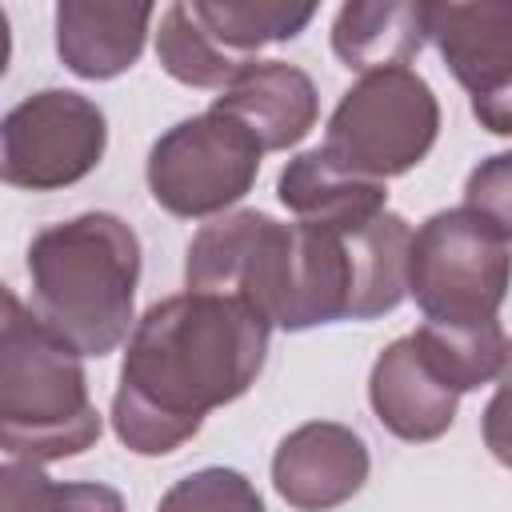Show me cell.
I'll use <instances>...</instances> for the list:
<instances>
[{
    "instance_id": "cell-1",
    "label": "cell",
    "mask_w": 512,
    "mask_h": 512,
    "mask_svg": "<svg viewBox=\"0 0 512 512\" xmlns=\"http://www.w3.org/2000/svg\"><path fill=\"white\" fill-rule=\"evenodd\" d=\"M408 248L412 228L396 212L352 228H320L240 208L192 236L184 284L244 300L272 328L304 332L392 312L408 296Z\"/></svg>"
},
{
    "instance_id": "cell-20",
    "label": "cell",
    "mask_w": 512,
    "mask_h": 512,
    "mask_svg": "<svg viewBox=\"0 0 512 512\" xmlns=\"http://www.w3.org/2000/svg\"><path fill=\"white\" fill-rule=\"evenodd\" d=\"M156 512H264V500L244 472L200 468V472L176 480L160 496Z\"/></svg>"
},
{
    "instance_id": "cell-3",
    "label": "cell",
    "mask_w": 512,
    "mask_h": 512,
    "mask_svg": "<svg viewBox=\"0 0 512 512\" xmlns=\"http://www.w3.org/2000/svg\"><path fill=\"white\" fill-rule=\"evenodd\" d=\"M32 312L80 356H108L132 336L140 240L112 212L48 224L28 244Z\"/></svg>"
},
{
    "instance_id": "cell-13",
    "label": "cell",
    "mask_w": 512,
    "mask_h": 512,
    "mask_svg": "<svg viewBox=\"0 0 512 512\" xmlns=\"http://www.w3.org/2000/svg\"><path fill=\"white\" fill-rule=\"evenodd\" d=\"M152 16V4L64 0L56 4V52L80 80H112L140 60Z\"/></svg>"
},
{
    "instance_id": "cell-16",
    "label": "cell",
    "mask_w": 512,
    "mask_h": 512,
    "mask_svg": "<svg viewBox=\"0 0 512 512\" xmlns=\"http://www.w3.org/2000/svg\"><path fill=\"white\" fill-rule=\"evenodd\" d=\"M196 20L208 28V36L240 64L252 60L256 48L264 44H280L292 40L308 28V20L316 16V4H264V0H224V4H208V0H192Z\"/></svg>"
},
{
    "instance_id": "cell-14",
    "label": "cell",
    "mask_w": 512,
    "mask_h": 512,
    "mask_svg": "<svg viewBox=\"0 0 512 512\" xmlns=\"http://www.w3.org/2000/svg\"><path fill=\"white\" fill-rule=\"evenodd\" d=\"M276 196L296 220L320 228H352L388 212V188L380 180L344 172L340 164H332L324 148L288 160V168L276 180Z\"/></svg>"
},
{
    "instance_id": "cell-12",
    "label": "cell",
    "mask_w": 512,
    "mask_h": 512,
    "mask_svg": "<svg viewBox=\"0 0 512 512\" xmlns=\"http://www.w3.org/2000/svg\"><path fill=\"white\" fill-rule=\"evenodd\" d=\"M428 40L472 100L512 84V4H428Z\"/></svg>"
},
{
    "instance_id": "cell-11",
    "label": "cell",
    "mask_w": 512,
    "mask_h": 512,
    "mask_svg": "<svg viewBox=\"0 0 512 512\" xmlns=\"http://www.w3.org/2000/svg\"><path fill=\"white\" fill-rule=\"evenodd\" d=\"M216 112L244 124L264 152L300 144L316 124V84L304 68L284 60H248L212 100Z\"/></svg>"
},
{
    "instance_id": "cell-10",
    "label": "cell",
    "mask_w": 512,
    "mask_h": 512,
    "mask_svg": "<svg viewBox=\"0 0 512 512\" xmlns=\"http://www.w3.org/2000/svg\"><path fill=\"white\" fill-rule=\"evenodd\" d=\"M456 400H460V392L428 360L416 332L392 340L372 364L368 404H372L376 420L408 444L440 440L456 420Z\"/></svg>"
},
{
    "instance_id": "cell-9",
    "label": "cell",
    "mask_w": 512,
    "mask_h": 512,
    "mask_svg": "<svg viewBox=\"0 0 512 512\" xmlns=\"http://www.w3.org/2000/svg\"><path fill=\"white\" fill-rule=\"evenodd\" d=\"M368 464V444L348 424L308 420L276 444L272 484L296 512H328L364 488Z\"/></svg>"
},
{
    "instance_id": "cell-7",
    "label": "cell",
    "mask_w": 512,
    "mask_h": 512,
    "mask_svg": "<svg viewBox=\"0 0 512 512\" xmlns=\"http://www.w3.org/2000/svg\"><path fill=\"white\" fill-rule=\"evenodd\" d=\"M264 148L232 116L208 108L172 124L148 152L152 200L184 220H204L248 196Z\"/></svg>"
},
{
    "instance_id": "cell-17",
    "label": "cell",
    "mask_w": 512,
    "mask_h": 512,
    "mask_svg": "<svg viewBox=\"0 0 512 512\" xmlns=\"http://www.w3.org/2000/svg\"><path fill=\"white\" fill-rule=\"evenodd\" d=\"M416 340L460 396L496 380L500 368H504V356H508V336H504L500 320H484V324L424 320L416 328Z\"/></svg>"
},
{
    "instance_id": "cell-23",
    "label": "cell",
    "mask_w": 512,
    "mask_h": 512,
    "mask_svg": "<svg viewBox=\"0 0 512 512\" xmlns=\"http://www.w3.org/2000/svg\"><path fill=\"white\" fill-rule=\"evenodd\" d=\"M472 116H476L480 128H488L492 136H512V84L496 88L492 96H476V100H472Z\"/></svg>"
},
{
    "instance_id": "cell-21",
    "label": "cell",
    "mask_w": 512,
    "mask_h": 512,
    "mask_svg": "<svg viewBox=\"0 0 512 512\" xmlns=\"http://www.w3.org/2000/svg\"><path fill=\"white\" fill-rule=\"evenodd\" d=\"M464 208L488 220L512 244V152H496L468 172Z\"/></svg>"
},
{
    "instance_id": "cell-8",
    "label": "cell",
    "mask_w": 512,
    "mask_h": 512,
    "mask_svg": "<svg viewBox=\"0 0 512 512\" xmlns=\"http://www.w3.org/2000/svg\"><path fill=\"white\" fill-rule=\"evenodd\" d=\"M108 144V124L96 100L44 88L8 108L0 128V176L24 192H56L84 180Z\"/></svg>"
},
{
    "instance_id": "cell-15",
    "label": "cell",
    "mask_w": 512,
    "mask_h": 512,
    "mask_svg": "<svg viewBox=\"0 0 512 512\" xmlns=\"http://www.w3.org/2000/svg\"><path fill=\"white\" fill-rule=\"evenodd\" d=\"M428 40V4L384 0V4H344L332 20V52L352 72L408 68Z\"/></svg>"
},
{
    "instance_id": "cell-2",
    "label": "cell",
    "mask_w": 512,
    "mask_h": 512,
    "mask_svg": "<svg viewBox=\"0 0 512 512\" xmlns=\"http://www.w3.org/2000/svg\"><path fill=\"white\" fill-rule=\"evenodd\" d=\"M272 324L232 296L176 292L132 328L112 396V432L136 456H168L212 408L240 400L268 356Z\"/></svg>"
},
{
    "instance_id": "cell-19",
    "label": "cell",
    "mask_w": 512,
    "mask_h": 512,
    "mask_svg": "<svg viewBox=\"0 0 512 512\" xmlns=\"http://www.w3.org/2000/svg\"><path fill=\"white\" fill-rule=\"evenodd\" d=\"M0 512H128L124 496L96 480H52L40 464L8 460L0 468Z\"/></svg>"
},
{
    "instance_id": "cell-5",
    "label": "cell",
    "mask_w": 512,
    "mask_h": 512,
    "mask_svg": "<svg viewBox=\"0 0 512 512\" xmlns=\"http://www.w3.org/2000/svg\"><path fill=\"white\" fill-rule=\"evenodd\" d=\"M512 288V248L476 212H432L408 248V292L424 320L484 324L496 320Z\"/></svg>"
},
{
    "instance_id": "cell-18",
    "label": "cell",
    "mask_w": 512,
    "mask_h": 512,
    "mask_svg": "<svg viewBox=\"0 0 512 512\" xmlns=\"http://www.w3.org/2000/svg\"><path fill=\"white\" fill-rule=\"evenodd\" d=\"M156 56H160V68L188 88H224L244 68L208 36V28L196 20L192 4L164 8L160 32H156Z\"/></svg>"
},
{
    "instance_id": "cell-22",
    "label": "cell",
    "mask_w": 512,
    "mask_h": 512,
    "mask_svg": "<svg viewBox=\"0 0 512 512\" xmlns=\"http://www.w3.org/2000/svg\"><path fill=\"white\" fill-rule=\"evenodd\" d=\"M480 428H484L488 452L504 468H512V340H508V356H504V368L496 376V392H492V400L484 408Z\"/></svg>"
},
{
    "instance_id": "cell-6",
    "label": "cell",
    "mask_w": 512,
    "mask_h": 512,
    "mask_svg": "<svg viewBox=\"0 0 512 512\" xmlns=\"http://www.w3.org/2000/svg\"><path fill=\"white\" fill-rule=\"evenodd\" d=\"M440 104L412 68H384L360 76L328 116L324 152L344 172L388 180L412 172L436 144Z\"/></svg>"
},
{
    "instance_id": "cell-4",
    "label": "cell",
    "mask_w": 512,
    "mask_h": 512,
    "mask_svg": "<svg viewBox=\"0 0 512 512\" xmlns=\"http://www.w3.org/2000/svg\"><path fill=\"white\" fill-rule=\"evenodd\" d=\"M84 356L4 288L0 320V444L8 460L52 464L100 440Z\"/></svg>"
}]
</instances>
